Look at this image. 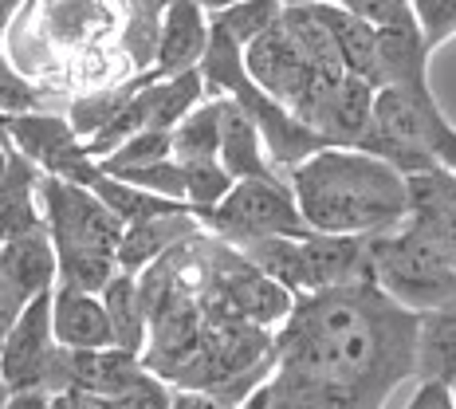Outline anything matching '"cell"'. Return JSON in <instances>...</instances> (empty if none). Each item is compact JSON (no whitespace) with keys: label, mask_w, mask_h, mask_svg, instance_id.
I'll list each match as a JSON object with an SVG mask.
<instances>
[{"label":"cell","mask_w":456,"mask_h":409,"mask_svg":"<svg viewBox=\"0 0 456 409\" xmlns=\"http://www.w3.org/2000/svg\"><path fill=\"white\" fill-rule=\"evenodd\" d=\"M417 315L397 307L374 280L296 296L272 335V378L350 409H382L413 378Z\"/></svg>","instance_id":"cell-1"},{"label":"cell","mask_w":456,"mask_h":409,"mask_svg":"<svg viewBox=\"0 0 456 409\" xmlns=\"http://www.w3.org/2000/svg\"><path fill=\"white\" fill-rule=\"evenodd\" d=\"M307 233L382 236L410 217V189L394 166L350 146H327L283 174Z\"/></svg>","instance_id":"cell-2"},{"label":"cell","mask_w":456,"mask_h":409,"mask_svg":"<svg viewBox=\"0 0 456 409\" xmlns=\"http://www.w3.org/2000/svg\"><path fill=\"white\" fill-rule=\"evenodd\" d=\"M40 213L44 233L55 249V268H60L55 283H71L99 296L118 275L114 252L122 241V225L102 209L91 189L60 182V177H40Z\"/></svg>","instance_id":"cell-3"},{"label":"cell","mask_w":456,"mask_h":409,"mask_svg":"<svg viewBox=\"0 0 456 409\" xmlns=\"http://www.w3.org/2000/svg\"><path fill=\"white\" fill-rule=\"evenodd\" d=\"M201 83L205 94H221V99H232L236 107L252 119V127L260 130L264 142V154H268L275 174H288L296 169L299 161H307L311 154L327 150L330 142L319 138L311 127H303L296 114H288L275 99H268L244 71L240 60V47H236L228 36H221L213 24H208V47H205V60H201Z\"/></svg>","instance_id":"cell-4"},{"label":"cell","mask_w":456,"mask_h":409,"mask_svg":"<svg viewBox=\"0 0 456 409\" xmlns=\"http://www.w3.org/2000/svg\"><path fill=\"white\" fill-rule=\"evenodd\" d=\"M370 280L386 291L397 307L425 315V311L456 303V268L441 241L425 225L405 217L397 228L366 241Z\"/></svg>","instance_id":"cell-5"},{"label":"cell","mask_w":456,"mask_h":409,"mask_svg":"<svg viewBox=\"0 0 456 409\" xmlns=\"http://www.w3.org/2000/svg\"><path fill=\"white\" fill-rule=\"evenodd\" d=\"M193 221L201 233L216 236V241L232 244H252L268 241V236H303V225L296 197L283 177H252V182H236L213 209H197Z\"/></svg>","instance_id":"cell-6"},{"label":"cell","mask_w":456,"mask_h":409,"mask_svg":"<svg viewBox=\"0 0 456 409\" xmlns=\"http://www.w3.org/2000/svg\"><path fill=\"white\" fill-rule=\"evenodd\" d=\"M0 382L8 394H60L68 389V350L52 339V291L28 299L0 339Z\"/></svg>","instance_id":"cell-7"},{"label":"cell","mask_w":456,"mask_h":409,"mask_svg":"<svg viewBox=\"0 0 456 409\" xmlns=\"http://www.w3.org/2000/svg\"><path fill=\"white\" fill-rule=\"evenodd\" d=\"M4 142L24 161H32L44 177H60V182L91 189L99 182V166L87 158V146L75 138L60 110H36V114H12L4 119Z\"/></svg>","instance_id":"cell-8"},{"label":"cell","mask_w":456,"mask_h":409,"mask_svg":"<svg viewBox=\"0 0 456 409\" xmlns=\"http://www.w3.org/2000/svg\"><path fill=\"white\" fill-rule=\"evenodd\" d=\"M205 47H208V12L205 8H197L193 0H166L150 75H154V79H174V75L197 71L205 60Z\"/></svg>","instance_id":"cell-9"},{"label":"cell","mask_w":456,"mask_h":409,"mask_svg":"<svg viewBox=\"0 0 456 409\" xmlns=\"http://www.w3.org/2000/svg\"><path fill=\"white\" fill-rule=\"evenodd\" d=\"M429 60L433 52L425 47L417 20L394 24V28H374V71H378V91L382 87H402L413 94H429Z\"/></svg>","instance_id":"cell-10"},{"label":"cell","mask_w":456,"mask_h":409,"mask_svg":"<svg viewBox=\"0 0 456 409\" xmlns=\"http://www.w3.org/2000/svg\"><path fill=\"white\" fill-rule=\"evenodd\" d=\"M52 339L63 350H102L110 347V323L102 299L71 283L52 288Z\"/></svg>","instance_id":"cell-11"},{"label":"cell","mask_w":456,"mask_h":409,"mask_svg":"<svg viewBox=\"0 0 456 409\" xmlns=\"http://www.w3.org/2000/svg\"><path fill=\"white\" fill-rule=\"evenodd\" d=\"M0 280L24 303L55 288L60 268H55V249L44 228L16 233V236H8V241H0Z\"/></svg>","instance_id":"cell-12"},{"label":"cell","mask_w":456,"mask_h":409,"mask_svg":"<svg viewBox=\"0 0 456 409\" xmlns=\"http://www.w3.org/2000/svg\"><path fill=\"white\" fill-rule=\"evenodd\" d=\"M201 233V225L193 221V213H169V217H150V221L138 225H122V241L118 252H114V264L118 272L138 275L142 268H150L154 260H161L166 252H174L177 244L193 241Z\"/></svg>","instance_id":"cell-13"},{"label":"cell","mask_w":456,"mask_h":409,"mask_svg":"<svg viewBox=\"0 0 456 409\" xmlns=\"http://www.w3.org/2000/svg\"><path fill=\"white\" fill-rule=\"evenodd\" d=\"M405 189H410V221L429 228L456 268V177L449 169H429L405 177Z\"/></svg>","instance_id":"cell-14"},{"label":"cell","mask_w":456,"mask_h":409,"mask_svg":"<svg viewBox=\"0 0 456 409\" xmlns=\"http://www.w3.org/2000/svg\"><path fill=\"white\" fill-rule=\"evenodd\" d=\"M413 378L456 389V303L417 315Z\"/></svg>","instance_id":"cell-15"},{"label":"cell","mask_w":456,"mask_h":409,"mask_svg":"<svg viewBox=\"0 0 456 409\" xmlns=\"http://www.w3.org/2000/svg\"><path fill=\"white\" fill-rule=\"evenodd\" d=\"M221 99V94H216ZM216 161L232 182H252V177H280L272 169L268 154H264L260 130L252 127V119L236 107L232 99H221V150Z\"/></svg>","instance_id":"cell-16"},{"label":"cell","mask_w":456,"mask_h":409,"mask_svg":"<svg viewBox=\"0 0 456 409\" xmlns=\"http://www.w3.org/2000/svg\"><path fill=\"white\" fill-rule=\"evenodd\" d=\"M40 169L32 161H24L8 146V166L0 177V241L16 233H32L44 228V213H40Z\"/></svg>","instance_id":"cell-17"},{"label":"cell","mask_w":456,"mask_h":409,"mask_svg":"<svg viewBox=\"0 0 456 409\" xmlns=\"http://www.w3.org/2000/svg\"><path fill=\"white\" fill-rule=\"evenodd\" d=\"M315 12V20L327 28L330 44H335L338 52V63L346 75H354V79H362L370 91H378V71H374V28L362 24L358 16H350L346 8L338 4H319L311 8Z\"/></svg>","instance_id":"cell-18"},{"label":"cell","mask_w":456,"mask_h":409,"mask_svg":"<svg viewBox=\"0 0 456 409\" xmlns=\"http://www.w3.org/2000/svg\"><path fill=\"white\" fill-rule=\"evenodd\" d=\"M142 370V358L126 355L118 347H102V350H68V389L91 397H110L130 382Z\"/></svg>","instance_id":"cell-19"},{"label":"cell","mask_w":456,"mask_h":409,"mask_svg":"<svg viewBox=\"0 0 456 409\" xmlns=\"http://www.w3.org/2000/svg\"><path fill=\"white\" fill-rule=\"evenodd\" d=\"M99 299H102V311H107V323H110V347L142 358L146 339H150V323H146V307H142L134 275L118 272L107 288L99 291Z\"/></svg>","instance_id":"cell-20"},{"label":"cell","mask_w":456,"mask_h":409,"mask_svg":"<svg viewBox=\"0 0 456 409\" xmlns=\"http://www.w3.org/2000/svg\"><path fill=\"white\" fill-rule=\"evenodd\" d=\"M221 150V99L205 94V102H197L193 110L169 130V158L177 166L189 161H216Z\"/></svg>","instance_id":"cell-21"},{"label":"cell","mask_w":456,"mask_h":409,"mask_svg":"<svg viewBox=\"0 0 456 409\" xmlns=\"http://www.w3.org/2000/svg\"><path fill=\"white\" fill-rule=\"evenodd\" d=\"M142 83H146V75H134V79H122L114 83V87H99V91H83L75 94L68 102V110H63V119H68V127L75 130V138L79 142H91L99 135L102 127L114 119V114L122 110V102L134 94Z\"/></svg>","instance_id":"cell-22"},{"label":"cell","mask_w":456,"mask_h":409,"mask_svg":"<svg viewBox=\"0 0 456 409\" xmlns=\"http://www.w3.org/2000/svg\"><path fill=\"white\" fill-rule=\"evenodd\" d=\"M91 193L99 197L102 209H107L118 225H138V221H150V217H169V213H185L189 209L182 201H166V197H154V193H146V189L126 185L107 174L91 185Z\"/></svg>","instance_id":"cell-23"},{"label":"cell","mask_w":456,"mask_h":409,"mask_svg":"<svg viewBox=\"0 0 456 409\" xmlns=\"http://www.w3.org/2000/svg\"><path fill=\"white\" fill-rule=\"evenodd\" d=\"M280 16H283L280 0H236V4L221 8V12H208V24L244 52V47L256 44L264 32H272V28L280 24Z\"/></svg>","instance_id":"cell-24"},{"label":"cell","mask_w":456,"mask_h":409,"mask_svg":"<svg viewBox=\"0 0 456 409\" xmlns=\"http://www.w3.org/2000/svg\"><path fill=\"white\" fill-rule=\"evenodd\" d=\"M36 110H52V91L28 83L12 68L8 52H0V142H4V119H12V114H36Z\"/></svg>","instance_id":"cell-25"},{"label":"cell","mask_w":456,"mask_h":409,"mask_svg":"<svg viewBox=\"0 0 456 409\" xmlns=\"http://www.w3.org/2000/svg\"><path fill=\"white\" fill-rule=\"evenodd\" d=\"M169 158V135L161 130H142V135L126 138L114 154H107L99 166V174H122V169H142V166H154V161H166Z\"/></svg>","instance_id":"cell-26"},{"label":"cell","mask_w":456,"mask_h":409,"mask_svg":"<svg viewBox=\"0 0 456 409\" xmlns=\"http://www.w3.org/2000/svg\"><path fill=\"white\" fill-rule=\"evenodd\" d=\"M107 177H118L126 185H138L154 197H166V201H182L185 205V169L177 166L174 158L166 161H154V166H142V169H122V174H107Z\"/></svg>","instance_id":"cell-27"},{"label":"cell","mask_w":456,"mask_h":409,"mask_svg":"<svg viewBox=\"0 0 456 409\" xmlns=\"http://www.w3.org/2000/svg\"><path fill=\"white\" fill-rule=\"evenodd\" d=\"M185 169V205L189 213H197V209H213L221 197L232 189L236 182L221 169V161H189Z\"/></svg>","instance_id":"cell-28"},{"label":"cell","mask_w":456,"mask_h":409,"mask_svg":"<svg viewBox=\"0 0 456 409\" xmlns=\"http://www.w3.org/2000/svg\"><path fill=\"white\" fill-rule=\"evenodd\" d=\"M169 402H174V386L142 366L118 394L102 397V409H169Z\"/></svg>","instance_id":"cell-29"},{"label":"cell","mask_w":456,"mask_h":409,"mask_svg":"<svg viewBox=\"0 0 456 409\" xmlns=\"http://www.w3.org/2000/svg\"><path fill=\"white\" fill-rule=\"evenodd\" d=\"M410 8L429 52H436L456 36V0H410Z\"/></svg>","instance_id":"cell-30"},{"label":"cell","mask_w":456,"mask_h":409,"mask_svg":"<svg viewBox=\"0 0 456 409\" xmlns=\"http://www.w3.org/2000/svg\"><path fill=\"white\" fill-rule=\"evenodd\" d=\"M338 8H346L350 16H358L370 28H394L413 20L410 0H338Z\"/></svg>","instance_id":"cell-31"},{"label":"cell","mask_w":456,"mask_h":409,"mask_svg":"<svg viewBox=\"0 0 456 409\" xmlns=\"http://www.w3.org/2000/svg\"><path fill=\"white\" fill-rule=\"evenodd\" d=\"M405 409H452V389L441 382H417Z\"/></svg>","instance_id":"cell-32"},{"label":"cell","mask_w":456,"mask_h":409,"mask_svg":"<svg viewBox=\"0 0 456 409\" xmlns=\"http://www.w3.org/2000/svg\"><path fill=\"white\" fill-rule=\"evenodd\" d=\"M169 409H236V405H228L216 394H205V389H174Z\"/></svg>","instance_id":"cell-33"},{"label":"cell","mask_w":456,"mask_h":409,"mask_svg":"<svg viewBox=\"0 0 456 409\" xmlns=\"http://www.w3.org/2000/svg\"><path fill=\"white\" fill-rule=\"evenodd\" d=\"M20 307H24V299L16 296V291L8 288L4 280H0V339L8 335V327L16 323V315H20Z\"/></svg>","instance_id":"cell-34"},{"label":"cell","mask_w":456,"mask_h":409,"mask_svg":"<svg viewBox=\"0 0 456 409\" xmlns=\"http://www.w3.org/2000/svg\"><path fill=\"white\" fill-rule=\"evenodd\" d=\"M47 405H52V409H102L99 397L79 394V389H60V394L47 397Z\"/></svg>","instance_id":"cell-35"},{"label":"cell","mask_w":456,"mask_h":409,"mask_svg":"<svg viewBox=\"0 0 456 409\" xmlns=\"http://www.w3.org/2000/svg\"><path fill=\"white\" fill-rule=\"evenodd\" d=\"M4 409H52V405H47V394H36V389H28V394H8V405Z\"/></svg>","instance_id":"cell-36"},{"label":"cell","mask_w":456,"mask_h":409,"mask_svg":"<svg viewBox=\"0 0 456 409\" xmlns=\"http://www.w3.org/2000/svg\"><path fill=\"white\" fill-rule=\"evenodd\" d=\"M28 0H0V40H4L8 32H12V20L20 16V8Z\"/></svg>","instance_id":"cell-37"},{"label":"cell","mask_w":456,"mask_h":409,"mask_svg":"<svg viewBox=\"0 0 456 409\" xmlns=\"http://www.w3.org/2000/svg\"><path fill=\"white\" fill-rule=\"evenodd\" d=\"M319 4H338V0H280V8H319Z\"/></svg>","instance_id":"cell-38"},{"label":"cell","mask_w":456,"mask_h":409,"mask_svg":"<svg viewBox=\"0 0 456 409\" xmlns=\"http://www.w3.org/2000/svg\"><path fill=\"white\" fill-rule=\"evenodd\" d=\"M197 8H205V12H221V8H228V4H236V0H193Z\"/></svg>","instance_id":"cell-39"},{"label":"cell","mask_w":456,"mask_h":409,"mask_svg":"<svg viewBox=\"0 0 456 409\" xmlns=\"http://www.w3.org/2000/svg\"><path fill=\"white\" fill-rule=\"evenodd\" d=\"M4 166H8V142H0V177H4Z\"/></svg>","instance_id":"cell-40"},{"label":"cell","mask_w":456,"mask_h":409,"mask_svg":"<svg viewBox=\"0 0 456 409\" xmlns=\"http://www.w3.org/2000/svg\"><path fill=\"white\" fill-rule=\"evenodd\" d=\"M4 405H8V386L0 382V409H4Z\"/></svg>","instance_id":"cell-41"},{"label":"cell","mask_w":456,"mask_h":409,"mask_svg":"<svg viewBox=\"0 0 456 409\" xmlns=\"http://www.w3.org/2000/svg\"><path fill=\"white\" fill-rule=\"evenodd\" d=\"M452 409H456V389H452Z\"/></svg>","instance_id":"cell-42"}]
</instances>
